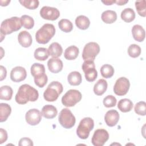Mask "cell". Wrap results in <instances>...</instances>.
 <instances>
[{"mask_svg":"<svg viewBox=\"0 0 146 146\" xmlns=\"http://www.w3.org/2000/svg\"><path fill=\"white\" fill-rule=\"evenodd\" d=\"M39 97L38 91L27 84L21 86L15 95V100L19 104H25L29 102H35Z\"/></svg>","mask_w":146,"mask_h":146,"instance_id":"obj_1","label":"cell"},{"mask_svg":"<svg viewBox=\"0 0 146 146\" xmlns=\"http://www.w3.org/2000/svg\"><path fill=\"white\" fill-rule=\"evenodd\" d=\"M55 34L54 26L50 23H46L36 32L35 39L38 43L46 44L49 42Z\"/></svg>","mask_w":146,"mask_h":146,"instance_id":"obj_2","label":"cell"},{"mask_svg":"<svg viewBox=\"0 0 146 146\" xmlns=\"http://www.w3.org/2000/svg\"><path fill=\"white\" fill-rule=\"evenodd\" d=\"M22 26L21 18L17 17H13L4 20L1 25V36H5V35L18 31L21 29Z\"/></svg>","mask_w":146,"mask_h":146,"instance_id":"obj_3","label":"cell"},{"mask_svg":"<svg viewBox=\"0 0 146 146\" xmlns=\"http://www.w3.org/2000/svg\"><path fill=\"white\" fill-rule=\"evenodd\" d=\"M62 84L58 81L51 82L43 93L44 99L47 102H54L57 100L63 92Z\"/></svg>","mask_w":146,"mask_h":146,"instance_id":"obj_4","label":"cell"},{"mask_svg":"<svg viewBox=\"0 0 146 146\" xmlns=\"http://www.w3.org/2000/svg\"><path fill=\"white\" fill-rule=\"evenodd\" d=\"M94 127V121L91 117L82 119L76 129L78 136L82 139H86L90 135V132Z\"/></svg>","mask_w":146,"mask_h":146,"instance_id":"obj_5","label":"cell"},{"mask_svg":"<svg viewBox=\"0 0 146 146\" xmlns=\"http://www.w3.org/2000/svg\"><path fill=\"white\" fill-rule=\"evenodd\" d=\"M58 120L60 125L66 129L73 127L76 121L74 115L68 108H63L61 110L59 115Z\"/></svg>","mask_w":146,"mask_h":146,"instance_id":"obj_6","label":"cell"},{"mask_svg":"<svg viewBox=\"0 0 146 146\" xmlns=\"http://www.w3.org/2000/svg\"><path fill=\"white\" fill-rule=\"evenodd\" d=\"M82 96V94L78 90H70L62 96V103L67 107H73L81 100Z\"/></svg>","mask_w":146,"mask_h":146,"instance_id":"obj_7","label":"cell"},{"mask_svg":"<svg viewBox=\"0 0 146 146\" xmlns=\"http://www.w3.org/2000/svg\"><path fill=\"white\" fill-rule=\"evenodd\" d=\"M100 51L99 45L96 42H89L87 43L83 48L82 58L84 61H94L95 57Z\"/></svg>","mask_w":146,"mask_h":146,"instance_id":"obj_8","label":"cell"},{"mask_svg":"<svg viewBox=\"0 0 146 146\" xmlns=\"http://www.w3.org/2000/svg\"><path fill=\"white\" fill-rule=\"evenodd\" d=\"M82 67L84 73L85 78L88 82H94L97 78L98 72L95 68L94 61H84L82 64Z\"/></svg>","mask_w":146,"mask_h":146,"instance_id":"obj_9","label":"cell"},{"mask_svg":"<svg viewBox=\"0 0 146 146\" xmlns=\"http://www.w3.org/2000/svg\"><path fill=\"white\" fill-rule=\"evenodd\" d=\"M129 87V80L125 77H120L115 82L113 86V92L118 96H123L128 92Z\"/></svg>","mask_w":146,"mask_h":146,"instance_id":"obj_10","label":"cell"},{"mask_svg":"<svg viewBox=\"0 0 146 146\" xmlns=\"http://www.w3.org/2000/svg\"><path fill=\"white\" fill-rule=\"evenodd\" d=\"M109 139V134L104 129H96L92 136L91 142L94 146H103Z\"/></svg>","mask_w":146,"mask_h":146,"instance_id":"obj_11","label":"cell"},{"mask_svg":"<svg viewBox=\"0 0 146 146\" xmlns=\"http://www.w3.org/2000/svg\"><path fill=\"white\" fill-rule=\"evenodd\" d=\"M41 17L49 21H55L60 16V12L55 7L50 6H43L40 10Z\"/></svg>","mask_w":146,"mask_h":146,"instance_id":"obj_12","label":"cell"},{"mask_svg":"<svg viewBox=\"0 0 146 146\" xmlns=\"http://www.w3.org/2000/svg\"><path fill=\"white\" fill-rule=\"evenodd\" d=\"M42 114L40 111L36 108L29 110L25 115L26 122L31 125L38 124L42 119Z\"/></svg>","mask_w":146,"mask_h":146,"instance_id":"obj_13","label":"cell"},{"mask_svg":"<svg viewBox=\"0 0 146 146\" xmlns=\"http://www.w3.org/2000/svg\"><path fill=\"white\" fill-rule=\"evenodd\" d=\"M27 76L25 68L21 66L13 68L10 72V79L14 82H20L24 80Z\"/></svg>","mask_w":146,"mask_h":146,"instance_id":"obj_14","label":"cell"},{"mask_svg":"<svg viewBox=\"0 0 146 146\" xmlns=\"http://www.w3.org/2000/svg\"><path fill=\"white\" fill-rule=\"evenodd\" d=\"M119 120V113L116 110H111L108 111L104 116V120L109 127L116 125Z\"/></svg>","mask_w":146,"mask_h":146,"instance_id":"obj_15","label":"cell"},{"mask_svg":"<svg viewBox=\"0 0 146 146\" xmlns=\"http://www.w3.org/2000/svg\"><path fill=\"white\" fill-rule=\"evenodd\" d=\"M47 66L49 71L52 73L56 74L62 71L63 68L62 61L55 58H52L50 59L47 62Z\"/></svg>","mask_w":146,"mask_h":146,"instance_id":"obj_16","label":"cell"},{"mask_svg":"<svg viewBox=\"0 0 146 146\" xmlns=\"http://www.w3.org/2000/svg\"><path fill=\"white\" fill-rule=\"evenodd\" d=\"M18 40L19 43L23 47H30L33 42L31 34L27 31H22L18 35Z\"/></svg>","mask_w":146,"mask_h":146,"instance_id":"obj_17","label":"cell"},{"mask_svg":"<svg viewBox=\"0 0 146 146\" xmlns=\"http://www.w3.org/2000/svg\"><path fill=\"white\" fill-rule=\"evenodd\" d=\"M132 34L133 39L137 42H143L145 39V30L141 26L139 25H135L132 27Z\"/></svg>","mask_w":146,"mask_h":146,"instance_id":"obj_18","label":"cell"},{"mask_svg":"<svg viewBox=\"0 0 146 146\" xmlns=\"http://www.w3.org/2000/svg\"><path fill=\"white\" fill-rule=\"evenodd\" d=\"M41 114L46 119H53L57 115L58 111L56 108L54 106L47 104L43 107Z\"/></svg>","mask_w":146,"mask_h":146,"instance_id":"obj_19","label":"cell"},{"mask_svg":"<svg viewBox=\"0 0 146 146\" xmlns=\"http://www.w3.org/2000/svg\"><path fill=\"white\" fill-rule=\"evenodd\" d=\"M107 82L104 79H99L94 86V92L98 96L102 95L107 89Z\"/></svg>","mask_w":146,"mask_h":146,"instance_id":"obj_20","label":"cell"},{"mask_svg":"<svg viewBox=\"0 0 146 146\" xmlns=\"http://www.w3.org/2000/svg\"><path fill=\"white\" fill-rule=\"evenodd\" d=\"M48 51L49 55L52 58H57L61 56L63 52V48L58 42H53L49 46Z\"/></svg>","mask_w":146,"mask_h":146,"instance_id":"obj_21","label":"cell"},{"mask_svg":"<svg viewBox=\"0 0 146 146\" xmlns=\"http://www.w3.org/2000/svg\"><path fill=\"white\" fill-rule=\"evenodd\" d=\"M101 18L102 21L107 24H111L115 22L117 19V14L113 10H106L102 14Z\"/></svg>","mask_w":146,"mask_h":146,"instance_id":"obj_22","label":"cell"},{"mask_svg":"<svg viewBox=\"0 0 146 146\" xmlns=\"http://www.w3.org/2000/svg\"><path fill=\"white\" fill-rule=\"evenodd\" d=\"M31 74L34 78H39L45 74V67L44 65L35 63L31 67Z\"/></svg>","mask_w":146,"mask_h":146,"instance_id":"obj_23","label":"cell"},{"mask_svg":"<svg viewBox=\"0 0 146 146\" xmlns=\"http://www.w3.org/2000/svg\"><path fill=\"white\" fill-rule=\"evenodd\" d=\"M133 106L132 102L128 99H120L117 104V108L123 112H128L131 111Z\"/></svg>","mask_w":146,"mask_h":146,"instance_id":"obj_24","label":"cell"},{"mask_svg":"<svg viewBox=\"0 0 146 146\" xmlns=\"http://www.w3.org/2000/svg\"><path fill=\"white\" fill-rule=\"evenodd\" d=\"M79 52V48L76 46H71L65 50L64 52V56L67 60H74L78 57Z\"/></svg>","mask_w":146,"mask_h":146,"instance_id":"obj_25","label":"cell"},{"mask_svg":"<svg viewBox=\"0 0 146 146\" xmlns=\"http://www.w3.org/2000/svg\"><path fill=\"white\" fill-rule=\"evenodd\" d=\"M67 80L68 83L71 86H78L82 81V75L78 71H72L68 74Z\"/></svg>","mask_w":146,"mask_h":146,"instance_id":"obj_26","label":"cell"},{"mask_svg":"<svg viewBox=\"0 0 146 146\" xmlns=\"http://www.w3.org/2000/svg\"><path fill=\"white\" fill-rule=\"evenodd\" d=\"M11 112V107L6 103H1L0 104V121H5L10 116Z\"/></svg>","mask_w":146,"mask_h":146,"instance_id":"obj_27","label":"cell"},{"mask_svg":"<svg viewBox=\"0 0 146 146\" xmlns=\"http://www.w3.org/2000/svg\"><path fill=\"white\" fill-rule=\"evenodd\" d=\"M76 26L81 30L87 29L90 25V21L88 17L84 15H79L75 19Z\"/></svg>","mask_w":146,"mask_h":146,"instance_id":"obj_28","label":"cell"},{"mask_svg":"<svg viewBox=\"0 0 146 146\" xmlns=\"http://www.w3.org/2000/svg\"><path fill=\"white\" fill-rule=\"evenodd\" d=\"M135 18V13L131 8H125L121 13V18L125 22L129 23Z\"/></svg>","mask_w":146,"mask_h":146,"instance_id":"obj_29","label":"cell"},{"mask_svg":"<svg viewBox=\"0 0 146 146\" xmlns=\"http://www.w3.org/2000/svg\"><path fill=\"white\" fill-rule=\"evenodd\" d=\"M34 58L40 61H44L46 60L49 56L48 49L44 47H39L34 51Z\"/></svg>","mask_w":146,"mask_h":146,"instance_id":"obj_30","label":"cell"},{"mask_svg":"<svg viewBox=\"0 0 146 146\" xmlns=\"http://www.w3.org/2000/svg\"><path fill=\"white\" fill-rule=\"evenodd\" d=\"M13 89L9 86H3L0 89V99L1 100H10L13 96Z\"/></svg>","mask_w":146,"mask_h":146,"instance_id":"obj_31","label":"cell"},{"mask_svg":"<svg viewBox=\"0 0 146 146\" xmlns=\"http://www.w3.org/2000/svg\"><path fill=\"white\" fill-rule=\"evenodd\" d=\"M59 29L64 33L71 32L73 29V25L72 22L67 19H62L58 22Z\"/></svg>","mask_w":146,"mask_h":146,"instance_id":"obj_32","label":"cell"},{"mask_svg":"<svg viewBox=\"0 0 146 146\" xmlns=\"http://www.w3.org/2000/svg\"><path fill=\"white\" fill-rule=\"evenodd\" d=\"M100 73L103 78H110L114 74V68L111 65L106 64L101 67Z\"/></svg>","mask_w":146,"mask_h":146,"instance_id":"obj_33","label":"cell"},{"mask_svg":"<svg viewBox=\"0 0 146 146\" xmlns=\"http://www.w3.org/2000/svg\"><path fill=\"white\" fill-rule=\"evenodd\" d=\"M22 25L27 29H31L34 26L33 18L27 15H23L21 17Z\"/></svg>","mask_w":146,"mask_h":146,"instance_id":"obj_34","label":"cell"},{"mask_svg":"<svg viewBox=\"0 0 146 146\" xmlns=\"http://www.w3.org/2000/svg\"><path fill=\"white\" fill-rule=\"evenodd\" d=\"M128 54L132 58H137L141 54V48L137 44H132L128 48Z\"/></svg>","mask_w":146,"mask_h":146,"instance_id":"obj_35","label":"cell"},{"mask_svg":"<svg viewBox=\"0 0 146 146\" xmlns=\"http://www.w3.org/2000/svg\"><path fill=\"white\" fill-rule=\"evenodd\" d=\"M135 7L139 15L143 17L146 16V1L145 0L136 1Z\"/></svg>","mask_w":146,"mask_h":146,"instance_id":"obj_36","label":"cell"},{"mask_svg":"<svg viewBox=\"0 0 146 146\" xmlns=\"http://www.w3.org/2000/svg\"><path fill=\"white\" fill-rule=\"evenodd\" d=\"M19 2L22 6L30 10L36 9L39 4L38 0H20Z\"/></svg>","mask_w":146,"mask_h":146,"instance_id":"obj_37","label":"cell"},{"mask_svg":"<svg viewBox=\"0 0 146 146\" xmlns=\"http://www.w3.org/2000/svg\"><path fill=\"white\" fill-rule=\"evenodd\" d=\"M135 112L139 115L145 116L146 114V103L144 101L137 103L135 106Z\"/></svg>","mask_w":146,"mask_h":146,"instance_id":"obj_38","label":"cell"},{"mask_svg":"<svg viewBox=\"0 0 146 146\" xmlns=\"http://www.w3.org/2000/svg\"><path fill=\"white\" fill-rule=\"evenodd\" d=\"M116 98L111 95H107L103 99V104L107 108H110L115 107L116 104Z\"/></svg>","mask_w":146,"mask_h":146,"instance_id":"obj_39","label":"cell"},{"mask_svg":"<svg viewBox=\"0 0 146 146\" xmlns=\"http://www.w3.org/2000/svg\"><path fill=\"white\" fill-rule=\"evenodd\" d=\"M47 80H48V78L46 74L42 76H40L39 78H34L35 84L40 88L43 87L46 84Z\"/></svg>","mask_w":146,"mask_h":146,"instance_id":"obj_40","label":"cell"},{"mask_svg":"<svg viewBox=\"0 0 146 146\" xmlns=\"http://www.w3.org/2000/svg\"><path fill=\"white\" fill-rule=\"evenodd\" d=\"M18 145L19 146H27V145H30V146H33V141L28 137H23L19 140V144Z\"/></svg>","mask_w":146,"mask_h":146,"instance_id":"obj_41","label":"cell"},{"mask_svg":"<svg viewBox=\"0 0 146 146\" xmlns=\"http://www.w3.org/2000/svg\"><path fill=\"white\" fill-rule=\"evenodd\" d=\"M7 139V133L6 131L3 128L0 129V144H2Z\"/></svg>","mask_w":146,"mask_h":146,"instance_id":"obj_42","label":"cell"},{"mask_svg":"<svg viewBox=\"0 0 146 146\" xmlns=\"http://www.w3.org/2000/svg\"><path fill=\"white\" fill-rule=\"evenodd\" d=\"M0 71H1V78L0 80L2 81L4 79L6 78V75H7V71L5 67H4L3 66H0Z\"/></svg>","mask_w":146,"mask_h":146,"instance_id":"obj_43","label":"cell"},{"mask_svg":"<svg viewBox=\"0 0 146 146\" xmlns=\"http://www.w3.org/2000/svg\"><path fill=\"white\" fill-rule=\"evenodd\" d=\"M128 2V0L127 1H123V0H118V1H116L115 3L117 5H120V6H122L125 5V3H127Z\"/></svg>","mask_w":146,"mask_h":146,"instance_id":"obj_44","label":"cell"},{"mask_svg":"<svg viewBox=\"0 0 146 146\" xmlns=\"http://www.w3.org/2000/svg\"><path fill=\"white\" fill-rule=\"evenodd\" d=\"M115 0H108V1H102V3H103L104 4H105L106 5H112L113 3H115Z\"/></svg>","mask_w":146,"mask_h":146,"instance_id":"obj_45","label":"cell"},{"mask_svg":"<svg viewBox=\"0 0 146 146\" xmlns=\"http://www.w3.org/2000/svg\"><path fill=\"white\" fill-rule=\"evenodd\" d=\"M10 2V1H0V3H1V5L2 6H7L8 4Z\"/></svg>","mask_w":146,"mask_h":146,"instance_id":"obj_46","label":"cell"}]
</instances>
